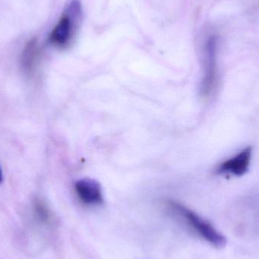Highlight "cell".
Returning a JSON list of instances; mask_svg holds the SVG:
<instances>
[{"mask_svg": "<svg viewBox=\"0 0 259 259\" xmlns=\"http://www.w3.org/2000/svg\"><path fill=\"white\" fill-rule=\"evenodd\" d=\"M82 15L83 6L80 0H69L59 21L50 33V44L59 48L68 47L78 30Z\"/></svg>", "mask_w": 259, "mask_h": 259, "instance_id": "1", "label": "cell"}, {"mask_svg": "<svg viewBox=\"0 0 259 259\" xmlns=\"http://www.w3.org/2000/svg\"><path fill=\"white\" fill-rule=\"evenodd\" d=\"M167 206L174 214L181 217L198 237L211 246L222 248L226 244L227 240L225 236L221 234L210 222L198 215L194 211L175 201L167 202Z\"/></svg>", "mask_w": 259, "mask_h": 259, "instance_id": "2", "label": "cell"}, {"mask_svg": "<svg viewBox=\"0 0 259 259\" xmlns=\"http://www.w3.org/2000/svg\"><path fill=\"white\" fill-rule=\"evenodd\" d=\"M204 74L201 84V94L208 97L212 92L217 80V61H216V41L209 38L205 47Z\"/></svg>", "mask_w": 259, "mask_h": 259, "instance_id": "3", "label": "cell"}, {"mask_svg": "<svg viewBox=\"0 0 259 259\" xmlns=\"http://www.w3.org/2000/svg\"><path fill=\"white\" fill-rule=\"evenodd\" d=\"M252 146H247L235 156L222 162L216 172L219 175H232L241 177L249 170L252 159Z\"/></svg>", "mask_w": 259, "mask_h": 259, "instance_id": "4", "label": "cell"}, {"mask_svg": "<svg viewBox=\"0 0 259 259\" xmlns=\"http://www.w3.org/2000/svg\"><path fill=\"white\" fill-rule=\"evenodd\" d=\"M74 190L79 200L84 205H100L103 202L101 187L94 180H79L74 184Z\"/></svg>", "mask_w": 259, "mask_h": 259, "instance_id": "5", "label": "cell"}, {"mask_svg": "<svg viewBox=\"0 0 259 259\" xmlns=\"http://www.w3.org/2000/svg\"><path fill=\"white\" fill-rule=\"evenodd\" d=\"M39 57V48L36 39H31L24 47L21 55V65L27 73L32 72Z\"/></svg>", "mask_w": 259, "mask_h": 259, "instance_id": "6", "label": "cell"}, {"mask_svg": "<svg viewBox=\"0 0 259 259\" xmlns=\"http://www.w3.org/2000/svg\"><path fill=\"white\" fill-rule=\"evenodd\" d=\"M33 211L36 219L44 225H52L54 222L53 212L46 202L41 199H35L33 202Z\"/></svg>", "mask_w": 259, "mask_h": 259, "instance_id": "7", "label": "cell"}, {"mask_svg": "<svg viewBox=\"0 0 259 259\" xmlns=\"http://www.w3.org/2000/svg\"><path fill=\"white\" fill-rule=\"evenodd\" d=\"M3 173H2L1 168H0V184H1L2 182H3Z\"/></svg>", "mask_w": 259, "mask_h": 259, "instance_id": "8", "label": "cell"}]
</instances>
